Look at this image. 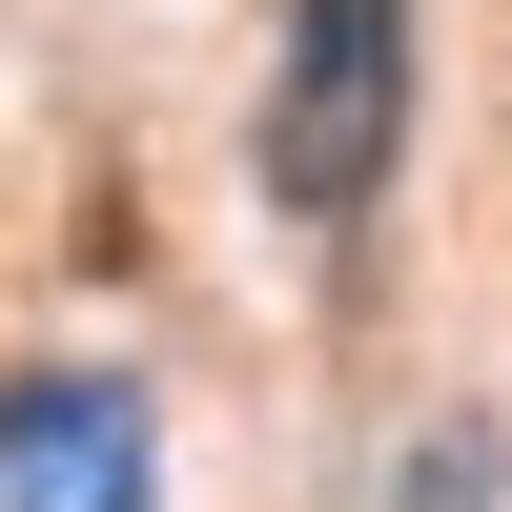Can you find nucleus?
Returning a JSON list of instances; mask_svg holds the SVG:
<instances>
[{"label": "nucleus", "mask_w": 512, "mask_h": 512, "mask_svg": "<svg viewBox=\"0 0 512 512\" xmlns=\"http://www.w3.org/2000/svg\"><path fill=\"white\" fill-rule=\"evenodd\" d=\"M410 123V0H287V82H267V205L287 226H349L390 185Z\"/></svg>", "instance_id": "nucleus-1"}, {"label": "nucleus", "mask_w": 512, "mask_h": 512, "mask_svg": "<svg viewBox=\"0 0 512 512\" xmlns=\"http://www.w3.org/2000/svg\"><path fill=\"white\" fill-rule=\"evenodd\" d=\"M0 512H164L144 410H123L103 369H21V390H0Z\"/></svg>", "instance_id": "nucleus-2"}, {"label": "nucleus", "mask_w": 512, "mask_h": 512, "mask_svg": "<svg viewBox=\"0 0 512 512\" xmlns=\"http://www.w3.org/2000/svg\"><path fill=\"white\" fill-rule=\"evenodd\" d=\"M410 512H492V451H431V472H410Z\"/></svg>", "instance_id": "nucleus-3"}]
</instances>
